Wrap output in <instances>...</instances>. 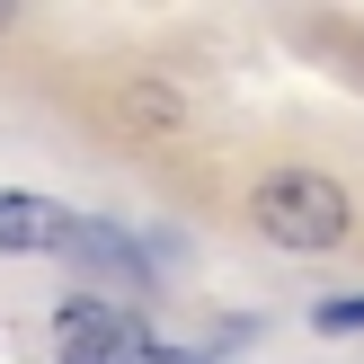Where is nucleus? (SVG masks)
I'll use <instances>...</instances> for the list:
<instances>
[{
	"instance_id": "nucleus-1",
	"label": "nucleus",
	"mask_w": 364,
	"mask_h": 364,
	"mask_svg": "<svg viewBox=\"0 0 364 364\" xmlns=\"http://www.w3.org/2000/svg\"><path fill=\"white\" fill-rule=\"evenodd\" d=\"M249 223H258L276 249H338L347 240V187L320 178V169H276V178H258V196H249Z\"/></svg>"
},
{
	"instance_id": "nucleus-2",
	"label": "nucleus",
	"mask_w": 364,
	"mask_h": 364,
	"mask_svg": "<svg viewBox=\"0 0 364 364\" xmlns=\"http://www.w3.org/2000/svg\"><path fill=\"white\" fill-rule=\"evenodd\" d=\"M53 355L63 364H160L151 329H142L116 294H71L63 320H53Z\"/></svg>"
},
{
	"instance_id": "nucleus-3",
	"label": "nucleus",
	"mask_w": 364,
	"mask_h": 364,
	"mask_svg": "<svg viewBox=\"0 0 364 364\" xmlns=\"http://www.w3.org/2000/svg\"><path fill=\"white\" fill-rule=\"evenodd\" d=\"M71 240H80V213L71 205L0 187V258H71Z\"/></svg>"
},
{
	"instance_id": "nucleus-4",
	"label": "nucleus",
	"mask_w": 364,
	"mask_h": 364,
	"mask_svg": "<svg viewBox=\"0 0 364 364\" xmlns=\"http://www.w3.org/2000/svg\"><path fill=\"white\" fill-rule=\"evenodd\" d=\"M71 258H80V267H98V276H116V284H142V249L124 240V231H107V223H80Z\"/></svg>"
},
{
	"instance_id": "nucleus-5",
	"label": "nucleus",
	"mask_w": 364,
	"mask_h": 364,
	"mask_svg": "<svg viewBox=\"0 0 364 364\" xmlns=\"http://www.w3.org/2000/svg\"><path fill=\"white\" fill-rule=\"evenodd\" d=\"M320 329H329V338H347V329H364V294H338V302H320Z\"/></svg>"
}]
</instances>
